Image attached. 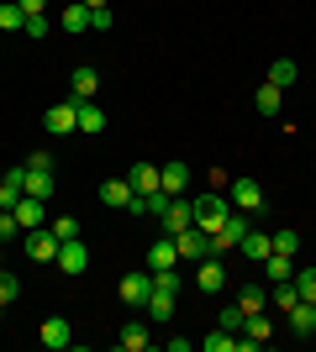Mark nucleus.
Masks as SVG:
<instances>
[{
  "label": "nucleus",
  "mask_w": 316,
  "mask_h": 352,
  "mask_svg": "<svg viewBox=\"0 0 316 352\" xmlns=\"http://www.w3.org/2000/svg\"><path fill=\"white\" fill-rule=\"evenodd\" d=\"M238 252H242V258H253V263H264V258L274 252V236H269V232H258V226H248V236L238 242Z\"/></svg>",
  "instance_id": "17"
},
{
  "label": "nucleus",
  "mask_w": 316,
  "mask_h": 352,
  "mask_svg": "<svg viewBox=\"0 0 316 352\" xmlns=\"http://www.w3.org/2000/svg\"><path fill=\"white\" fill-rule=\"evenodd\" d=\"M238 305H242V316H258V310L269 305V289H264V284H242Z\"/></svg>",
  "instance_id": "26"
},
{
  "label": "nucleus",
  "mask_w": 316,
  "mask_h": 352,
  "mask_svg": "<svg viewBox=\"0 0 316 352\" xmlns=\"http://www.w3.org/2000/svg\"><path fill=\"white\" fill-rule=\"evenodd\" d=\"M127 179H132L137 195H158V163H132V168H127Z\"/></svg>",
  "instance_id": "20"
},
{
  "label": "nucleus",
  "mask_w": 316,
  "mask_h": 352,
  "mask_svg": "<svg viewBox=\"0 0 316 352\" xmlns=\"http://www.w3.org/2000/svg\"><path fill=\"white\" fill-rule=\"evenodd\" d=\"M148 294H153V274H148V268H137V274H127V279L116 284L121 305H148Z\"/></svg>",
  "instance_id": "7"
},
{
  "label": "nucleus",
  "mask_w": 316,
  "mask_h": 352,
  "mask_svg": "<svg viewBox=\"0 0 316 352\" xmlns=\"http://www.w3.org/2000/svg\"><path fill=\"white\" fill-rule=\"evenodd\" d=\"M174 263H180V248H174V236L158 232V242L148 248V268H174Z\"/></svg>",
  "instance_id": "21"
},
{
  "label": "nucleus",
  "mask_w": 316,
  "mask_h": 352,
  "mask_svg": "<svg viewBox=\"0 0 316 352\" xmlns=\"http://www.w3.org/2000/svg\"><path fill=\"white\" fill-rule=\"evenodd\" d=\"M85 268H90V252H85V242H63L59 248V274H69V279H79V274H85Z\"/></svg>",
  "instance_id": "14"
},
{
  "label": "nucleus",
  "mask_w": 316,
  "mask_h": 352,
  "mask_svg": "<svg viewBox=\"0 0 316 352\" xmlns=\"http://www.w3.org/2000/svg\"><path fill=\"white\" fill-rule=\"evenodd\" d=\"M269 85H280V89L295 85V63H290V58H274L269 63Z\"/></svg>",
  "instance_id": "33"
},
{
  "label": "nucleus",
  "mask_w": 316,
  "mask_h": 352,
  "mask_svg": "<svg viewBox=\"0 0 316 352\" xmlns=\"http://www.w3.org/2000/svg\"><path fill=\"white\" fill-rule=\"evenodd\" d=\"M59 21H63V32H69V37H79V32H90V6H85V0H74Z\"/></svg>",
  "instance_id": "24"
},
{
  "label": "nucleus",
  "mask_w": 316,
  "mask_h": 352,
  "mask_svg": "<svg viewBox=\"0 0 316 352\" xmlns=\"http://www.w3.org/2000/svg\"><path fill=\"white\" fill-rule=\"evenodd\" d=\"M95 89H101V74H95L90 63H79L74 79H69V95H74V100H95Z\"/></svg>",
  "instance_id": "19"
},
{
  "label": "nucleus",
  "mask_w": 316,
  "mask_h": 352,
  "mask_svg": "<svg viewBox=\"0 0 316 352\" xmlns=\"http://www.w3.org/2000/svg\"><path fill=\"white\" fill-rule=\"evenodd\" d=\"M200 347H206V352H238V337H232L227 326H216L211 337H200Z\"/></svg>",
  "instance_id": "31"
},
{
  "label": "nucleus",
  "mask_w": 316,
  "mask_h": 352,
  "mask_svg": "<svg viewBox=\"0 0 316 352\" xmlns=\"http://www.w3.org/2000/svg\"><path fill=\"white\" fill-rule=\"evenodd\" d=\"M116 347L121 352H148L153 347V321H127L116 331Z\"/></svg>",
  "instance_id": "11"
},
{
  "label": "nucleus",
  "mask_w": 316,
  "mask_h": 352,
  "mask_svg": "<svg viewBox=\"0 0 316 352\" xmlns=\"http://www.w3.org/2000/svg\"><path fill=\"white\" fill-rule=\"evenodd\" d=\"M111 27V6H105V11H90V32H105Z\"/></svg>",
  "instance_id": "41"
},
{
  "label": "nucleus",
  "mask_w": 316,
  "mask_h": 352,
  "mask_svg": "<svg viewBox=\"0 0 316 352\" xmlns=\"http://www.w3.org/2000/svg\"><path fill=\"white\" fill-rule=\"evenodd\" d=\"M48 226H53V236H59V242H74V236H79V221H74V216H48Z\"/></svg>",
  "instance_id": "34"
},
{
  "label": "nucleus",
  "mask_w": 316,
  "mask_h": 352,
  "mask_svg": "<svg viewBox=\"0 0 316 352\" xmlns=\"http://www.w3.org/2000/svg\"><path fill=\"white\" fill-rule=\"evenodd\" d=\"M0 268H6V242H0Z\"/></svg>",
  "instance_id": "44"
},
{
  "label": "nucleus",
  "mask_w": 316,
  "mask_h": 352,
  "mask_svg": "<svg viewBox=\"0 0 316 352\" xmlns=\"http://www.w3.org/2000/svg\"><path fill=\"white\" fill-rule=\"evenodd\" d=\"M148 274H153V289H169V294H180V289H185L180 263H174V268H148Z\"/></svg>",
  "instance_id": "27"
},
{
  "label": "nucleus",
  "mask_w": 316,
  "mask_h": 352,
  "mask_svg": "<svg viewBox=\"0 0 316 352\" xmlns=\"http://www.w3.org/2000/svg\"><path fill=\"white\" fill-rule=\"evenodd\" d=\"M79 132H105V111L95 100H79Z\"/></svg>",
  "instance_id": "28"
},
{
  "label": "nucleus",
  "mask_w": 316,
  "mask_h": 352,
  "mask_svg": "<svg viewBox=\"0 0 316 352\" xmlns=\"http://www.w3.org/2000/svg\"><path fill=\"white\" fill-rule=\"evenodd\" d=\"M274 337V321L258 310V316H242V337H238V352H253V347H269Z\"/></svg>",
  "instance_id": "5"
},
{
  "label": "nucleus",
  "mask_w": 316,
  "mask_h": 352,
  "mask_svg": "<svg viewBox=\"0 0 316 352\" xmlns=\"http://www.w3.org/2000/svg\"><path fill=\"white\" fill-rule=\"evenodd\" d=\"M37 342H43L48 352L74 347V326H69V316H48V321H43V331H37Z\"/></svg>",
  "instance_id": "8"
},
{
  "label": "nucleus",
  "mask_w": 316,
  "mask_h": 352,
  "mask_svg": "<svg viewBox=\"0 0 316 352\" xmlns=\"http://www.w3.org/2000/svg\"><path fill=\"white\" fill-rule=\"evenodd\" d=\"M290 284H295V294H301V300H311V305H316V268H295V274H290Z\"/></svg>",
  "instance_id": "32"
},
{
  "label": "nucleus",
  "mask_w": 316,
  "mask_h": 352,
  "mask_svg": "<svg viewBox=\"0 0 316 352\" xmlns=\"http://www.w3.org/2000/svg\"><path fill=\"white\" fill-rule=\"evenodd\" d=\"M295 248H301V232H290V226L274 232V252H295Z\"/></svg>",
  "instance_id": "38"
},
{
  "label": "nucleus",
  "mask_w": 316,
  "mask_h": 352,
  "mask_svg": "<svg viewBox=\"0 0 316 352\" xmlns=\"http://www.w3.org/2000/svg\"><path fill=\"white\" fill-rule=\"evenodd\" d=\"M16 236H21V221L11 210H0V242H16Z\"/></svg>",
  "instance_id": "37"
},
{
  "label": "nucleus",
  "mask_w": 316,
  "mask_h": 352,
  "mask_svg": "<svg viewBox=\"0 0 316 352\" xmlns=\"http://www.w3.org/2000/svg\"><path fill=\"white\" fill-rule=\"evenodd\" d=\"M190 284H196L200 294H222V289H227V268H222V258H200L196 274H190Z\"/></svg>",
  "instance_id": "6"
},
{
  "label": "nucleus",
  "mask_w": 316,
  "mask_h": 352,
  "mask_svg": "<svg viewBox=\"0 0 316 352\" xmlns=\"http://www.w3.org/2000/svg\"><path fill=\"white\" fill-rule=\"evenodd\" d=\"M285 321H290L295 337H316V305H311V300H295V305L285 310Z\"/></svg>",
  "instance_id": "15"
},
{
  "label": "nucleus",
  "mask_w": 316,
  "mask_h": 352,
  "mask_svg": "<svg viewBox=\"0 0 316 352\" xmlns=\"http://www.w3.org/2000/svg\"><path fill=\"white\" fill-rule=\"evenodd\" d=\"M222 326H227V331H238V326H242V305H227L222 310Z\"/></svg>",
  "instance_id": "40"
},
{
  "label": "nucleus",
  "mask_w": 316,
  "mask_h": 352,
  "mask_svg": "<svg viewBox=\"0 0 316 352\" xmlns=\"http://www.w3.org/2000/svg\"><path fill=\"white\" fill-rule=\"evenodd\" d=\"M43 126H48V132H53V137H69V132H79V100H74V95H69V100L48 105Z\"/></svg>",
  "instance_id": "4"
},
{
  "label": "nucleus",
  "mask_w": 316,
  "mask_h": 352,
  "mask_svg": "<svg viewBox=\"0 0 316 352\" xmlns=\"http://www.w3.org/2000/svg\"><path fill=\"white\" fill-rule=\"evenodd\" d=\"M264 274H269V284L290 279V274H295V252H269V258H264Z\"/></svg>",
  "instance_id": "25"
},
{
  "label": "nucleus",
  "mask_w": 316,
  "mask_h": 352,
  "mask_svg": "<svg viewBox=\"0 0 316 352\" xmlns=\"http://www.w3.org/2000/svg\"><path fill=\"white\" fill-rule=\"evenodd\" d=\"M174 248H180V263H200V258H211V236L200 232V226H185V232L174 236Z\"/></svg>",
  "instance_id": "9"
},
{
  "label": "nucleus",
  "mask_w": 316,
  "mask_h": 352,
  "mask_svg": "<svg viewBox=\"0 0 316 352\" xmlns=\"http://www.w3.org/2000/svg\"><path fill=\"white\" fill-rule=\"evenodd\" d=\"M11 216L21 221V232H37V226H48V200H32V195H21L11 206Z\"/></svg>",
  "instance_id": "12"
},
{
  "label": "nucleus",
  "mask_w": 316,
  "mask_h": 352,
  "mask_svg": "<svg viewBox=\"0 0 316 352\" xmlns=\"http://www.w3.org/2000/svg\"><path fill=\"white\" fill-rule=\"evenodd\" d=\"M143 310H148V321H153V326L174 321V294H169V289H153V294H148V305H143Z\"/></svg>",
  "instance_id": "22"
},
{
  "label": "nucleus",
  "mask_w": 316,
  "mask_h": 352,
  "mask_svg": "<svg viewBox=\"0 0 316 352\" xmlns=\"http://www.w3.org/2000/svg\"><path fill=\"white\" fill-rule=\"evenodd\" d=\"M232 206L238 210H248V216H258V210H264V184H258V179H232Z\"/></svg>",
  "instance_id": "10"
},
{
  "label": "nucleus",
  "mask_w": 316,
  "mask_h": 352,
  "mask_svg": "<svg viewBox=\"0 0 316 352\" xmlns=\"http://www.w3.org/2000/svg\"><path fill=\"white\" fill-rule=\"evenodd\" d=\"M21 27H27V11L16 0H0V32H21Z\"/></svg>",
  "instance_id": "30"
},
{
  "label": "nucleus",
  "mask_w": 316,
  "mask_h": 352,
  "mask_svg": "<svg viewBox=\"0 0 316 352\" xmlns=\"http://www.w3.org/2000/svg\"><path fill=\"white\" fill-rule=\"evenodd\" d=\"M21 248L32 252V263H59V236H53V226H37V232H21Z\"/></svg>",
  "instance_id": "3"
},
{
  "label": "nucleus",
  "mask_w": 316,
  "mask_h": 352,
  "mask_svg": "<svg viewBox=\"0 0 316 352\" xmlns=\"http://www.w3.org/2000/svg\"><path fill=\"white\" fill-rule=\"evenodd\" d=\"M101 200H105L111 210H132V200H137L132 179H127V174H121V179H105V184H101Z\"/></svg>",
  "instance_id": "13"
},
{
  "label": "nucleus",
  "mask_w": 316,
  "mask_h": 352,
  "mask_svg": "<svg viewBox=\"0 0 316 352\" xmlns=\"http://www.w3.org/2000/svg\"><path fill=\"white\" fill-rule=\"evenodd\" d=\"M16 6H21V11H27V16H37V11H48V0H16Z\"/></svg>",
  "instance_id": "42"
},
{
  "label": "nucleus",
  "mask_w": 316,
  "mask_h": 352,
  "mask_svg": "<svg viewBox=\"0 0 316 352\" xmlns=\"http://www.w3.org/2000/svg\"><path fill=\"white\" fill-rule=\"evenodd\" d=\"M21 195H27V163H21V168H11V174L0 179V210H11Z\"/></svg>",
  "instance_id": "18"
},
{
  "label": "nucleus",
  "mask_w": 316,
  "mask_h": 352,
  "mask_svg": "<svg viewBox=\"0 0 316 352\" xmlns=\"http://www.w3.org/2000/svg\"><path fill=\"white\" fill-rule=\"evenodd\" d=\"M280 100H285V89H280V85H258L253 111H258V116H280Z\"/></svg>",
  "instance_id": "23"
},
{
  "label": "nucleus",
  "mask_w": 316,
  "mask_h": 352,
  "mask_svg": "<svg viewBox=\"0 0 316 352\" xmlns=\"http://www.w3.org/2000/svg\"><path fill=\"white\" fill-rule=\"evenodd\" d=\"M27 168H32V174H53V153H43V147H37V153L27 158Z\"/></svg>",
  "instance_id": "39"
},
{
  "label": "nucleus",
  "mask_w": 316,
  "mask_h": 352,
  "mask_svg": "<svg viewBox=\"0 0 316 352\" xmlns=\"http://www.w3.org/2000/svg\"><path fill=\"white\" fill-rule=\"evenodd\" d=\"M16 294H21V284H16V274H6V268H0V310L11 305Z\"/></svg>",
  "instance_id": "35"
},
{
  "label": "nucleus",
  "mask_w": 316,
  "mask_h": 352,
  "mask_svg": "<svg viewBox=\"0 0 316 352\" xmlns=\"http://www.w3.org/2000/svg\"><path fill=\"white\" fill-rule=\"evenodd\" d=\"M53 190H59V179H53V174H32V168H27V195H32V200H53Z\"/></svg>",
  "instance_id": "29"
},
{
  "label": "nucleus",
  "mask_w": 316,
  "mask_h": 352,
  "mask_svg": "<svg viewBox=\"0 0 316 352\" xmlns=\"http://www.w3.org/2000/svg\"><path fill=\"white\" fill-rule=\"evenodd\" d=\"M185 226H196V206H190L185 195H169V206L158 210V232H164V236H180Z\"/></svg>",
  "instance_id": "2"
},
{
  "label": "nucleus",
  "mask_w": 316,
  "mask_h": 352,
  "mask_svg": "<svg viewBox=\"0 0 316 352\" xmlns=\"http://www.w3.org/2000/svg\"><path fill=\"white\" fill-rule=\"evenodd\" d=\"M190 206H196V226H200V232H216V226H222V221H227V210H232V200H222V195H216V190H206V195H196V200H190Z\"/></svg>",
  "instance_id": "1"
},
{
  "label": "nucleus",
  "mask_w": 316,
  "mask_h": 352,
  "mask_svg": "<svg viewBox=\"0 0 316 352\" xmlns=\"http://www.w3.org/2000/svg\"><path fill=\"white\" fill-rule=\"evenodd\" d=\"M158 190L164 195H185L190 190V163H164V168H158Z\"/></svg>",
  "instance_id": "16"
},
{
  "label": "nucleus",
  "mask_w": 316,
  "mask_h": 352,
  "mask_svg": "<svg viewBox=\"0 0 316 352\" xmlns=\"http://www.w3.org/2000/svg\"><path fill=\"white\" fill-rule=\"evenodd\" d=\"M85 6H90V11H105V6H111V0H85Z\"/></svg>",
  "instance_id": "43"
},
{
  "label": "nucleus",
  "mask_w": 316,
  "mask_h": 352,
  "mask_svg": "<svg viewBox=\"0 0 316 352\" xmlns=\"http://www.w3.org/2000/svg\"><path fill=\"white\" fill-rule=\"evenodd\" d=\"M21 32H27L32 43H37V37H48V32H53V21H48V16L37 11V16H27V27H21Z\"/></svg>",
  "instance_id": "36"
}]
</instances>
